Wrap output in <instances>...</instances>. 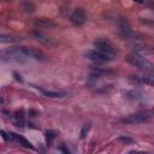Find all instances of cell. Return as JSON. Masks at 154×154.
<instances>
[{"mask_svg": "<svg viewBox=\"0 0 154 154\" xmlns=\"http://www.w3.org/2000/svg\"><path fill=\"white\" fill-rule=\"evenodd\" d=\"M0 41L2 43H18L22 41V37L13 34H2L0 36Z\"/></svg>", "mask_w": 154, "mask_h": 154, "instance_id": "cell-11", "label": "cell"}, {"mask_svg": "<svg viewBox=\"0 0 154 154\" xmlns=\"http://www.w3.org/2000/svg\"><path fill=\"white\" fill-rule=\"evenodd\" d=\"M85 20H87V14L83 8H76L70 16V22L76 26L84 24Z\"/></svg>", "mask_w": 154, "mask_h": 154, "instance_id": "cell-7", "label": "cell"}, {"mask_svg": "<svg viewBox=\"0 0 154 154\" xmlns=\"http://www.w3.org/2000/svg\"><path fill=\"white\" fill-rule=\"evenodd\" d=\"M31 36H32L36 41H38V42H41V43H43V45H46V46H54V45H57V42H55L53 38L47 37V36H45L43 34H41V32H38V31H32V32H31Z\"/></svg>", "mask_w": 154, "mask_h": 154, "instance_id": "cell-8", "label": "cell"}, {"mask_svg": "<svg viewBox=\"0 0 154 154\" xmlns=\"http://www.w3.org/2000/svg\"><path fill=\"white\" fill-rule=\"evenodd\" d=\"M41 91H42V94L45 95V96H48V97H54V99H57V97H65L66 95H67V93H65V91H55V90H45V89H40Z\"/></svg>", "mask_w": 154, "mask_h": 154, "instance_id": "cell-14", "label": "cell"}, {"mask_svg": "<svg viewBox=\"0 0 154 154\" xmlns=\"http://www.w3.org/2000/svg\"><path fill=\"white\" fill-rule=\"evenodd\" d=\"M60 149H61L63 152H65V153H69V149H66V148H64V147H60Z\"/></svg>", "mask_w": 154, "mask_h": 154, "instance_id": "cell-22", "label": "cell"}, {"mask_svg": "<svg viewBox=\"0 0 154 154\" xmlns=\"http://www.w3.org/2000/svg\"><path fill=\"white\" fill-rule=\"evenodd\" d=\"M16 140L17 141H19L20 142V144L23 146V147H25V148H30V149H32L34 147H32V144L28 141V140H25L24 137H22V136H19V135H16Z\"/></svg>", "mask_w": 154, "mask_h": 154, "instance_id": "cell-17", "label": "cell"}, {"mask_svg": "<svg viewBox=\"0 0 154 154\" xmlns=\"http://www.w3.org/2000/svg\"><path fill=\"white\" fill-rule=\"evenodd\" d=\"M35 26H37V28H54V26H57V24L49 18H40V19L35 20Z\"/></svg>", "mask_w": 154, "mask_h": 154, "instance_id": "cell-12", "label": "cell"}, {"mask_svg": "<svg viewBox=\"0 0 154 154\" xmlns=\"http://www.w3.org/2000/svg\"><path fill=\"white\" fill-rule=\"evenodd\" d=\"M20 8H22V11L25 12V13H34V12L36 11L35 4L31 2V1H29V0L22 1V2H20Z\"/></svg>", "mask_w": 154, "mask_h": 154, "instance_id": "cell-13", "label": "cell"}, {"mask_svg": "<svg viewBox=\"0 0 154 154\" xmlns=\"http://www.w3.org/2000/svg\"><path fill=\"white\" fill-rule=\"evenodd\" d=\"M0 132H1V136H2V138H4V140H6V141H7V140H10V136H7L8 134H6L4 130H1Z\"/></svg>", "mask_w": 154, "mask_h": 154, "instance_id": "cell-20", "label": "cell"}, {"mask_svg": "<svg viewBox=\"0 0 154 154\" xmlns=\"http://www.w3.org/2000/svg\"><path fill=\"white\" fill-rule=\"evenodd\" d=\"M126 61H128L130 65L137 67L138 70H141V71H143V72H146V73L154 75V65H153L149 60H147L144 57H142V55H140V54H137V53H131V54H129V55L126 57Z\"/></svg>", "mask_w": 154, "mask_h": 154, "instance_id": "cell-2", "label": "cell"}, {"mask_svg": "<svg viewBox=\"0 0 154 154\" xmlns=\"http://www.w3.org/2000/svg\"><path fill=\"white\" fill-rule=\"evenodd\" d=\"M125 97L130 101H140L143 99V93L137 90V89H131V90H128L125 91Z\"/></svg>", "mask_w": 154, "mask_h": 154, "instance_id": "cell-10", "label": "cell"}, {"mask_svg": "<svg viewBox=\"0 0 154 154\" xmlns=\"http://www.w3.org/2000/svg\"><path fill=\"white\" fill-rule=\"evenodd\" d=\"M118 28H119V32L120 35L126 38V40H137V34L134 32V30L131 29V25L130 23L125 19V18H120L119 20V24H118Z\"/></svg>", "mask_w": 154, "mask_h": 154, "instance_id": "cell-6", "label": "cell"}, {"mask_svg": "<svg viewBox=\"0 0 154 154\" xmlns=\"http://www.w3.org/2000/svg\"><path fill=\"white\" fill-rule=\"evenodd\" d=\"M54 138H55V131L54 130H47L46 131V142H47V146H51Z\"/></svg>", "mask_w": 154, "mask_h": 154, "instance_id": "cell-16", "label": "cell"}, {"mask_svg": "<svg viewBox=\"0 0 154 154\" xmlns=\"http://www.w3.org/2000/svg\"><path fill=\"white\" fill-rule=\"evenodd\" d=\"M129 83H131L132 85H140V84H144V76H137V75H130L128 77Z\"/></svg>", "mask_w": 154, "mask_h": 154, "instance_id": "cell-15", "label": "cell"}, {"mask_svg": "<svg viewBox=\"0 0 154 154\" xmlns=\"http://www.w3.org/2000/svg\"><path fill=\"white\" fill-rule=\"evenodd\" d=\"M13 75H14V76H16V78H17V79H18V81H22V78H20V76H18V75H17V73H16V72H14V73H13Z\"/></svg>", "mask_w": 154, "mask_h": 154, "instance_id": "cell-21", "label": "cell"}, {"mask_svg": "<svg viewBox=\"0 0 154 154\" xmlns=\"http://www.w3.org/2000/svg\"><path fill=\"white\" fill-rule=\"evenodd\" d=\"M135 1H136V2H143L144 0H135Z\"/></svg>", "mask_w": 154, "mask_h": 154, "instance_id": "cell-23", "label": "cell"}, {"mask_svg": "<svg viewBox=\"0 0 154 154\" xmlns=\"http://www.w3.org/2000/svg\"><path fill=\"white\" fill-rule=\"evenodd\" d=\"M28 58H29V55H28L26 48L24 46L8 48V49H5L1 52V60L4 63L23 64L28 60Z\"/></svg>", "mask_w": 154, "mask_h": 154, "instance_id": "cell-1", "label": "cell"}, {"mask_svg": "<svg viewBox=\"0 0 154 154\" xmlns=\"http://www.w3.org/2000/svg\"><path fill=\"white\" fill-rule=\"evenodd\" d=\"M89 129H90V124H84V125L82 126V129H81V134H79V137H81V138H84V137L87 136V134H88Z\"/></svg>", "mask_w": 154, "mask_h": 154, "instance_id": "cell-19", "label": "cell"}, {"mask_svg": "<svg viewBox=\"0 0 154 154\" xmlns=\"http://www.w3.org/2000/svg\"><path fill=\"white\" fill-rule=\"evenodd\" d=\"M154 117V108L152 109H144V111H138L135 113H131L123 118L124 123L128 124H140V123H146L149 122Z\"/></svg>", "mask_w": 154, "mask_h": 154, "instance_id": "cell-3", "label": "cell"}, {"mask_svg": "<svg viewBox=\"0 0 154 154\" xmlns=\"http://www.w3.org/2000/svg\"><path fill=\"white\" fill-rule=\"evenodd\" d=\"M85 58L89 59L90 61L95 63V64H103V63H108V61H112L114 59V57L109 55V54H106L99 49H89L84 53Z\"/></svg>", "mask_w": 154, "mask_h": 154, "instance_id": "cell-5", "label": "cell"}, {"mask_svg": "<svg viewBox=\"0 0 154 154\" xmlns=\"http://www.w3.org/2000/svg\"><path fill=\"white\" fill-rule=\"evenodd\" d=\"M26 48V53L29 55V58H34L36 60H40V61H45L46 60V55L43 52H41L40 49L37 48H32V47H25Z\"/></svg>", "mask_w": 154, "mask_h": 154, "instance_id": "cell-9", "label": "cell"}, {"mask_svg": "<svg viewBox=\"0 0 154 154\" xmlns=\"http://www.w3.org/2000/svg\"><path fill=\"white\" fill-rule=\"evenodd\" d=\"M118 141L119 142H122L123 144H132L135 141L131 138V137H129V136H119L118 137Z\"/></svg>", "mask_w": 154, "mask_h": 154, "instance_id": "cell-18", "label": "cell"}, {"mask_svg": "<svg viewBox=\"0 0 154 154\" xmlns=\"http://www.w3.org/2000/svg\"><path fill=\"white\" fill-rule=\"evenodd\" d=\"M94 46L96 47V49L106 53V54H109L112 57H116L118 54V49L117 47L108 40V38H105V37H99L94 41Z\"/></svg>", "mask_w": 154, "mask_h": 154, "instance_id": "cell-4", "label": "cell"}]
</instances>
